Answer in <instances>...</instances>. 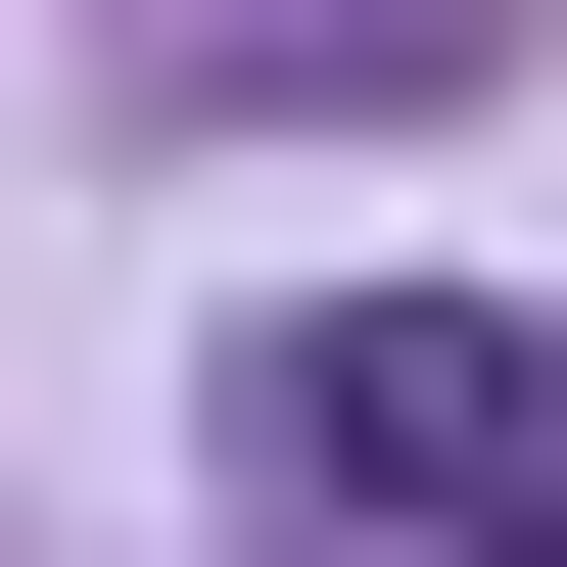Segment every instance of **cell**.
Returning a JSON list of instances; mask_svg holds the SVG:
<instances>
[{
    "label": "cell",
    "instance_id": "obj_1",
    "mask_svg": "<svg viewBox=\"0 0 567 567\" xmlns=\"http://www.w3.org/2000/svg\"><path fill=\"white\" fill-rule=\"evenodd\" d=\"M284 520H520V473H567V379H520V331H473V284H284Z\"/></svg>",
    "mask_w": 567,
    "mask_h": 567
},
{
    "label": "cell",
    "instance_id": "obj_2",
    "mask_svg": "<svg viewBox=\"0 0 567 567\" xmlns=\"http://www.w3.org/2000/svg\"><path fill=\"white\" fill-rule=\"evenodd\" d=\"M473 567H567V473H520V520H473Z\"/></svg>",
    "mask_w": 567,
    "mask_h": 567
}]
</instances>
